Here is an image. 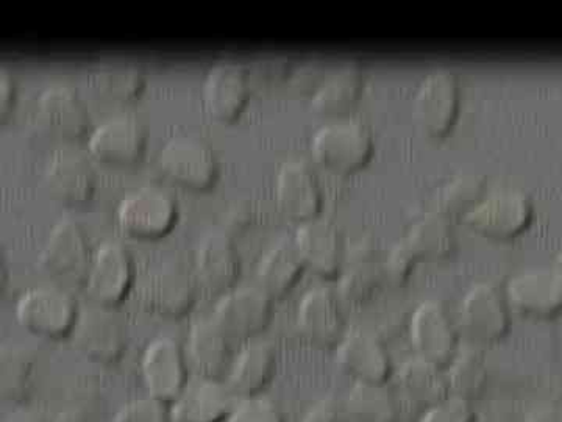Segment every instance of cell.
<instances>
[{"instance_id": "obj_12", "label": "cell", "mask_w": 562, "mask_h": 422, "mask_svg": "<svg viewBox=\"0 0 562 422\" xmlns=\"http://www.w3.org/2000/svg\"><path fill=\"white\" fill-rule=\"evenodd\" d=\"M503 295L512 312L528 320H553L562 307L561 271L557 268H536L516 274L506 284Z\"/></svg>"}, {"instance_id": "obj_8", "label": "cell", "mask_w": 562, "mask_h": 422, "mask_svg": "<svg viewBox=\"0 0 562 422\" xmlns=\"http://www.w3.org/2000/svg\"><path fill=\"white\" fill-rule=\"evenodd\" d=\"M139 376L147 396L169 406L190 380L183 347L172 336L151 340L140 355Z\"/></svg>"}, {"instance_id": "obj_6", "label": "cell", "mask_w": 562, "mask_h": 422, "mask_svg": "<svg viewBox=\"0 0 562 422\" xmlns=\"http://www.w3.org/2000/svg\"><path fill=\"white\" fill-rule=\"evenodd\" d=\"M273 301L260 287L232 288L214 306L213 321L232 342H250L271 324Z\"/></svg>"}, {"instance_id": "obj_27", "label": "cell", "mask_w": 562, "mask_h": 422, "mask_svg": "<svg viewBox=\"0 0 562 422\" xmlns=\"http://www.w3.org/2000/svg\"><path fill=\"white\" fill-rule=\"evenodd\" d=\"M384 280L383 268L376 262L375 247L369 240H362L346 252L336 292L342 302L360 307L375 298Z\"/></svg>"}, {"instance_id": "obj_32", "label": "cell", "mask_w": 562, "mask_h": 422, "mask_svg": "<svg viewBox=\"0 0 562 422\" xmlns=\"http://www.w3.org/2000/svg\"><path fill=\"white\" fill-rule=\"evenodd\" d=\"M364 69L360 62H346L322 77L312 96V109L324 116H341L360 99Z\"/></svg>"}, {"instance_id": "obj_39", "label": "cell", "mask_w": 562, "mask_h": 422, "mask_svg": "<svg viewBox=\"0 0 562 422\" xmlns=\"http://www.w3.org/2000/svg\"><path fill=\"white\" fill-rule=\"evenodd\" d=\"M417 263L419 260H417L409 244L406 243L405 238L401 240L387 252L386 260L382 266L384 280L391 284L392 287H403L412 277Z\"/></svg>"}, {"instance_id": "obj_33", "label": "cell", "mask_w": 562, "mask_h": 422, "mask_svg": "<svg viewBox=\"0 0 562 422\" xmlns=\"http://www.w3.org/2000/svg\"><path fill=\"white\" fill-rule=\"evenodd\" d=\"M405 240L419 262H443L457 249L452 220L436 210L422 214Z\"/></svg>"}, {"instance_id": "obj_36", "label": "cell", "mask_w": 562, "mask_h": 422, "mask_svg": "<svg viewBox=\"0 0 562 422\" xmlns=\"http://www.w3.org/2000/svg\"><path fill=\"white\" fill-rule=\"evenodd\" d=\"M443 376L450 396L469 402L482 399L490 380V368L483 349L471 346L458 351L443 368Z\"/></svg>"}, {"instance_id": "obj_40", "label": "cell", "mask_w": 562, "mask_h": 422, "mask_svg": "<svg viewBox=\"0 0 562 422\" xmlns=\"http://www.w3.org/2000/svg\"><path fill=\"white\" fill-rule=\"evenodd\" d=\"M225 422H284V418L271 399L251 396L238 399Z\"/></svg>"}, {"instance_id": "obj_18", "label": "cell", "mask_w": 562, "mask_h": 422, "mask_svg": "<svg viewBox=\"0 0 562 422\" xmlns=\"http://www.w3.org/2000/svg\"><path fill=\"white\" fill-rule=\"evenodd\" d=\"M336 362L355 382L383 385L390 382L394 374L386 344L364 329L346 332L336 346Z\"/></svg>"}, {"instance_id": "obj_7", "label": "cell", "mask_w": 562, "mask_h": 422, "mask_svg": "<svg viewBox=\"0 0 562 422\" xmlns=\"http://www.w3.org/2000/svg\"><path fill=\"white\" fill-rule=\"evenodd\" d=\"M179 218V206L168 191L143 187L122 199L117 222L122 232L136 240H157L171 232Z\"/></svg>"}, {"instance_id": "obj_48", "label": "cell", "mask_w": 562, "mask_h": 422, "mask_svg": "<svg viewBox=\"0 0 562 422\" xmlns=\"http://www.w3.org/2000/svg\"><path fill=\"white\" fill-rule=\"evenodd\" d=\"M3 422H46L35 410H20V412L10 414Z\"/></svg>"}, {"instance_id": "obj_20", "label": "cell", "mask_w": 562, "mask_h": 422, "mask_svg": "<svg viewBox=\"0 0 562 422\" xmlns=\"http://www.w3.org/2000/svg\"><path fill=\"white\" fill-rule=\"evenodd\" d=\"M294 244L308 271L324 280L338 279L346 246L335 222L319 216L302 222L295 231Z\"/></svg>"}, {"instance_id": "obj_41", "label": "cell", "mask_w": 562, "mask_h": 422, "mask_svg": "<svg viewBox=\"0 0 562 422\" xmlns=\"http://www.w3.org/2000/svg\"><path fill=\"white\" fill-rule=\"evenodd\" d=\"M417 422H476V413L472 402L449 395L420 412Z\"/></svg>"}, {"instance_id": "obj_43", "label": "cell", "mask_w": 562, "mask_h": 422, "mask_svg": "<svg viewBox=\"0 0 562 422\" xmlns=\"http://www.w3.org/2000/svg\"><path fill=\"white\" fill-rule=\"evenodd\" d=\"M301 422H350L341 403L333 398H324L310 407Z\"/></svg>"}, {"instance_id": "obj_45", "label": "cell", "mask_w": 562, "mask_h": 422, "mask_svg": "<svg viewBox=\"0 0 562 422\" xmlns=\"http://www.w3.org/2000/svg\"><path fill=\"white\" fill-rule=\"evenodd\" d=\"M14 99H16V81L10 70L2 69L0 73V114H2V120H5L7 114L13 109Z\"/></svg>"}, {"instance_id": "obj_19", "label": "cell", "mask_w": 562, "mask_h": 422, "mask_svg": "<svg viewBox=\"0 0 562 422\" xmlns=\"http://www.w3.org/2000/svg\"><path fill=\"white\" fill-rule=\"evenodd\" d=\"M149 131L139 116L117 114L102 122L88 140L92 157L114 166H131L143 157Z\"/></svg>"}, {"instance_id": "obj_25", "label": "cell", "mask_w": 562, "mask_h": 422, "mask_svg": "<svg viewBox=\"0 0 562 422\" xmlns=\"http://www.w3.org/2000/svg\"><path fill=\"white\" fill-rule=\"evenodd\" d=\"M44 185L55 201L65 206H80L90 201L95 191L98 174L85 155L61 151L47 165Z\"/></svg>"}, {"instance_id": "obj_46", "label": "cell", "mask_w": 562, "mask_h": 422, "mask_svg": "<svg viewBox=\"0 0 562 422\" xmlns=\"http://www.w3.org/2000/svg\"><path fill=\"white\" fill-rule=\"evenodd\" d=\"M524 422H562L561 412L554 406L538 407L525 417Z\"/></svg>"}, {"instance_id": "obj_10", "label": "cell", "mask_w": 562, "mask_h": 422, "mask_svg": "<svg viewBox=\"0 0 562 422\" xmlns=\"http://www.w3.org/2000/svg\"><path fill=\"white\" fill-rule=\"evenodd\" d=\"M70 335L77 349L95 365H116L127 349L124 321L120 314L103 307L91 306L81 310Z\"/></svg>"}, {"instance_id": "obj_3", "label": "cell", "mask_w": 562, "mask_h": 422, "mask_svg": "<svg viewBox=\"0 0 562 422\" xmlns=\"http://www.w3.org/2000/svg\"><path fill=\"white\" fill-rule=\"evenodd\" d=\"M79 313L74 296L60 287L31 288L16 303V320L22 327L47 340L69 336Z\"/></svg>"}, {"instance_id": "obj_14", "label": "cell", "mask_w": 562, "mask_h": 422, "mask_svg": "<svg viewBox=\"0 0 562 422\" xmlns=\"http://www.w3.org/2000/svg\"><path fill=\"white\" fill-rule=\"evenodd\" d=\"M92 260L90 238L83 225L65 218L52 227L40 254V265L50 277L87 279Z\"/></svg>"}, {"instance_id": "obj_24", "label": "cell", "mask_w": 562, "mask_h": 422, "mask_svg": "<svg viewBox=\"0 0 562 422\" xmlns=\"http://www.w3.org/2000/svg\"><path fill=\"white\" fill-rule=\"evenodd\" d=\"M277 202L288 220L302 222L319 216L322 190L319 177L305 162L291 160L281 166L276 181Z\"/></svg>"}, {"instance_id": "obj_47", "label": "cell", "mask_w": 562, "mask_h": 422, "mask_svg": "<svg viewBox=\"0 0 562 422\" xmlns=\"http://www.w3.org/2000/svg\"><path fill=\"white\" fill-rule=\"evenodd\" d=\"M249 224V211L241 209H236L228 213L227 222H225V232L228 235L232 233L243 231L246 225Z\"/></svg>"}, {"instance_id": "obj_11", "label": "cell", "mask_w": 562, "mask_h": 422, "mask_svg": "<svg viewBox=\"0 0 562 422\" xmlns=\"http://www.w3.org/2000/svg\"><path fill=\"white\" fill-rule=\"evenodd\" d=\"M409 340L416 357L443 369L458 352L460 335L447 307L441 301L428 299L414 309Z\"/></svg>"}, {"instance_id": "obj_15", "label": "cell", "mask_w": 562, "mask_h": 422, "mask_svg": "<svg viewBox=\"0 0 562 422\" xmlns=\"http://www.w3.org/2000/svg\"><path fill=\"white\" fill-rule=\"evenodd\" d=\"M198 295L194 276L179 263H166L151 271L139 290L146 312L166 320H179L190 313Z\"/></svg>"}, {"instance_id": "obj_17", "label": "cell", "mask_w": 562, "mask_h": 422, "mask_svg": "<svg viewBox=\"0 0 562 422\" xmlns=\"http://www.w3.org/2000/svg\"><path fill=\"white\" fill-rule=\"evenodd\" d=\"M194 276L199 290L224 295L235 288L241 276V255L235 240L225 231L203 236L195 251Z\"/></svg>"}, {"instance_id": "obj_13", "label": "cell", "mask_w": 562, "mask_h": 422, "mask_svg": "<svg viewBox=\"0 0 562 422\" xmlns=\"http://www.w3.org/2000/svg\"><path fill=\"white\" fill-rule=\"evenodd\" d=\"M532 202L520 191H497L486 196L462 221L486 238L506 242L530 227Z\"/></svg>"}, {"instance_id": "obj_29", "label": "cell", "mask_w": 562, "mask_h": 422, "mask_svg": "<svg viewBox=\"0 0 562 422\" xmlns=\"http://www.w3.org/2000/svg\"><path fill=\"white\" fill-rule=\"evenodd\" d=\"M40 354L27 343L10 342L0 349V396L22 406L31 401L38 387Z\"/></svg>"}, {"instance_id": "obj_37", "label": "cell", "mask_w": 562, "mask_h": 422, "mask_svg": "<svg viewBox=\"0 0 562 422\" xmlns=\"http://www.w3.org/2000/svg\"><path fill=\"white\" fill-rule=\"evenodd\" d=\"M487 180L483 174L464 173L443 185L438 195V210L449 220H462L486 198Z\"/></svg>"}, {"instance_id": "obj_9", "label": "cell", "mask_w": 562, "mask_h": 422, "mask_svg": "<svg viewBox=\"0 0 562 422\" xmlns=\"http://www.w3.org/2000/svg\"><path fill=\"white\" fill-rule=\"evenodd\" d=\"M135 265L124 244L105 242L92 255L90 271L85 279V291L92 306L113 310L132 290Z\"/></svg>"}, {"instance_id": "obj_22", "label": "cell", "mask_w": 562, "mask_h": 422, "mask_svg": "<svg viewBox=\"0 0 562 422\" xmlns=\"http://www.w3.org/2000/svg\"><path fill=\"white\" fill-rule=\"evenodd\" d=\"M36 121L41 129L60 140L87 135L91 118L87 103L74 87L55 84L41 92L36 101Z\"/></svg>"}, {"instance_id": "obj_42", "label": "cell", "mask_w": 562, "mask_h": 422, "mask_svg": "<svg viewBox=\"0 0 562 422\" xmlns=\"http://www.w3.org/2000/svg\"><path fill=\"white\" fill-rule=\"evenodd\" d=\"M94 399L79 396L66 402L52 422H94Z\"/></svg>"}, {"instance_id": "obj_34", "label": "cell", "mask_w": 562, "mask_h": 422, "mask_svg": "<svg viewBox=\"0 0 562 422\" xmlns=\"http://www.w3.org/2000/svg\"><path fill=\"white\" fill-rule=\"evenodd\" d=\"M342 407L350 422H401V403L387 384L355 382Z\"/></svg>"}, {"instance_id": "obj_38", "label": "cell", "mask_w": 562, "mask_h": 422, "mask_svg": "<svg viewBox=\"0 0 562 422\" xmlns=\"http://www.w3.org/2000/svg\"><path fill=\"white\" fill-rule=\"evenodd\" d=\"M111 422H172L168 403L146 396L132 399L114 413Z\"/></svg>"}, {"instance_id": "obj_44", "label": "cell", "mask_w": 562, "mask_h": 422, "mask_svg": "<svg viewBox=\"0 0 562 422\" xmlns=\"http://www.w3.org/2000/svg\"><path fill=\"white\" fill-rule=\"evenodd\" d=\"M291 60L286 55H266L255 62V70L261 79L273 81L283 80L291 76Z\"/></svg>"}, {"instance_id": "obj_1", "label": "cell", "mask_w": 562, "mask_h": 422, "mask_svg": "<svg viewBox=\"0 0 562 422\" xmlns=\"http://www.w3.org/2000/svg\"><path fill=\"white\" fill-rule=\"evenodd\" d=\"M454 324L458 335L473 347L501 343L512 327V310L502 288L492 281L472 285L462 296Z\"/></svg>"}, {"instance_id": "obj_30", "label": "cell", "mask_w": 562, "mask_h": 422, "mask_svg": "<svg viewBox=\"0 0 562 422\" xmlns=\"http://www.w3.org/2000/svg\"><path fill=\"white\" fill-rule=\"evenodd\" d=\"M394 376V390L401 407L406 403L424 412L432 403L449 396L443 369L424 358L413 357L398 366Z\"/></svg>"}, {"instance_id": "obj_2", "label": "cell", "mask_w": 562, "mask_h": 422, "mask_svg": "<svg viewBox=\"0 0 562 422\" xmlns=\"http://www.w3.org/2000/svg\"><path fill=\"white\" fill-rule=\"evenodd\" d=\"M314 160L338 176L360 171L371 160L373 138L371 129L360 121H336L314 133Z\"/></svg>"}, {"instance_id": "obj_5", "label": "cell", "mask_w": 562, "mask_h": 422, "mask_svg": "<svg viewBox=\"0 0 562 422\" xmlns=\"http://www.w3.org/2000/svg\"><path fill=\"white\" fill-rule=\"evenodd\" d=\"M295 331L314 349H336L346 335V314L338 292L325 285L306 291L295 313Z\"/></svg>"}, {"instance_id": "obj_28", "label": "cell", "mask_w": 562, "mask_h": 422, "mask_svg": "<svg viewBox=\"0 0 562 422\" xmlns=\"http://www.w3.org/2000/svg\"><path fill=\"white\" fill-rule=\"evenodd\" d=\"M277 371V352L266 340H250L233 357L225 384L236 399L260 396Z\"/></svg>"}, {"instance_id": "obj_26", "label": "cell", "mask_w": 562, "mask_h": 422, "mask_svg": "<svg viewBox=\"0 0 562 422\" xmlns=\"http://www.w3.org/2000/svg\"><path fill=\"white\" fill-rule=\"evenodd\" d=\"M184 355L195 376L222 380L227 377L233 362L232 340L213 318H202L188 332Z\"/></svg>"}, {"instance_id": "obj_31", "label": "cell", "mask_w": 562, "mask_h": 422, "mask_svg": "<svg viewBox=\"0 0 562 422\" xmlns=\"http://www.w3.org/2000/svg\"><path fill=\"white\" fill-rule=\"evenodd\" d=\"M305 269L294 240L281 238L273 243L258 262L255 271L257 287H260L272 301H279L290 295L292 288L302 279Z\"/></svg>"}, {"instance_id": "obj_16", "label": "cell", "mask_w": 562, "mask_h": 422, "mask_svg": "<svg viewBox=\"0 0 562 422\" xmlns=\"http://www.w3.org/2000/svg\"><path fill=\"white\" fill-rule=\"evenodd\" d=\"M160 168L172 184L192 191H205L217 179L220 166L209 144L191 136H179L165 144Z\"/></svg>"}, {"instance_id": "obj_21", "label": "cell", "mask_w": 562, "mask_h": 422, "mask_svg": "<svg viewBox=\"0 0 562 422\" xmlns=\"http://www.w3.org/2000/svg\"><path fill=\"white\" fill-rule=\"evenodd\" d=\"M250 69L236 60L214 63L203 81V99L211 116L233 122L241 116L250 99Z\"/></svg>"}, {"instance_id": "obj_35", "label": "cell", "mask_w": 562, "mask_h": 422, "mask_svg": "<svg viewBox=\"0 0 562 422\" xmlns=\"http://www.w3.org/2000/svg\"><path fill=\"white\" fill-rule=\"evenodd\" d=\"M94 87L113 101H131L146 87V74L138 62L124 55H106L94 68Z\"/></svg>"}, {"instance_id": "obj_23", "label": "cell", "mask_w": 562, "mask_h": 422, "mask_svg": "<svg viewBox=\"0 0 562 422\" xmlns=\"http://www.w3.org/2000/svg\"><path fill=\"white\" fill-rule=\"evenodd\" d=\"M236 401L227 384L195 376L188 380L179 398L169 403V413L172 422H225Z\"/></svg>"}, {"instance_id": "obj_4", "label": "cell", "mask_w": 562, "mask_h": 422, "mask_svg": "<svg viewBox=\"0 0 562 422\" xmlns=\"http://www.w3.org/2000/svg\"><path fill=\"white\" fill-rule=\"evenodd\" d=\"M460 79L452 69L431 70L420 81L414 96V120L422 133L430 138H443L454 127L460 113Z\"/></svg>"}]
</instances>
